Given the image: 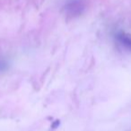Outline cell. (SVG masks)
Returning <instances> with one entry per match:
<instances>
[{
	"instance_id": "6da1fadb",
	"label": "cell",
	"mask_w": 131,
	"mask_h": 131,
	"mask_svg": "<svg viewBox=\"0 0 131 131\" xmlns=\"http://www.w3.org/2000/svg\"><path fill=\"white\" fill-rule=\"evenodd\" d=\"M117 39L124 47L131 50V36L123 32H119L117 35Z\"/></svg>"
}]
</instances>
